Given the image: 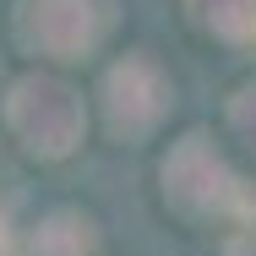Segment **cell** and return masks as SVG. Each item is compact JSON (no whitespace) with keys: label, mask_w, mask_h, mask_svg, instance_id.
<instances>
[{"label":"cell","mask_w":256,"mask_h":256,"mask_svg":"<svg viewBox=\"0 0 256 256\" xmlns=\"http://www.w3.org/2000/svg\"><path fill=\"white\" fill-rule=\"evenodd\" d=\"M6 131L16 136V148L38 164H60L82 148L88 136V104L82 93L54 76V71H28L6 88Z\"/></svg>","instance_id":"2"},{"label":"cell","mask_w":256,"mask_h":256,"mask_svg":"<svg viewBox=\"0 0 256 256\" xmlns=\"http://www.w3.org/2000/svg\"><path fill=\"white\" fill-rule=\"evenodd\" d=\"M93 218L88 212H76V207H54L44 212L33 229H28V240H22V256H93Z\"/></svg>","instance_id":"5"},{"label":"cell","mask_w":256,"mask_h":256,"mask_svg":"<svg viewBox=\"0 0 256 256\" xmlns=\"http://www.w3.org/2000/svg\"><path fill=\"white\" fill-rule=\"evenodd\" d=\"M164 202L180 212L186 224H251L256 196L251 186L229 169V158L212 148L207 131H186L169 153H164Z\"/></svg>","instance_id":"1"},{"label":"cell","mask_w":256,"mask_h":256,"mask_svg":"<svg viewBox=\"0 0 256 256\" xmlns=\"http://www.w3.org/2000/svg\"><path fill=\"white\" fill-rule=\"evenodd\" d=\"M229 131H234L240 148L256 158V76H251V82H240V88L229 93Z\"/></svg>","instance_id":"7"},{"label":"cell","mask_w":256,"mask_h":256,"mask_svg":"<svg viewBox=\"0 0 256 256\" xmlns=\"http://www.w3.org/2000/svg\"><path fill=\"white\" fill-rule=\"evenodd\" d=\"M16 38L50 60H88L104 38V0H16Z\"/></svg>","instance_id":"4"},{"label":"cell","mask_w":256,"mask_h":256,"mask_svg":"<svg viewBox=\"0 0 256 256\" xmlns=\"http://www.w3.org/2000/svg\"><path fill=\"white\" fill-rule=\"evenodd\" d=\"M104 126H109V136H120V142H148L158 126L169 120V109H174V82H169V71L158 66L153 54H126V60H114L109 71H104Z\"/></svg>","instance_id":"3"},{"label":"cell","mask_w":256,"mask_h":256,"mask_svg":"<svg viewBox=\"0 0 256 256\" xmlns=\"http://www.w3.org/2000/svg\"><path fill=\"white\" fill-rule=\"evenodd\" d=\"M0 256H16V234H11V218L0 207Z\"/></svg>","instance_id":"8"},{"label":"cell","mask_w":256,"mask_h":256,"mask_svg":"<svg viewBox=\"0 0 256 256\" xmlns=\"http://www.w3.org/2000/svg\"><path fill=\"white\" fill-rule=\"evenodd\" d=\"M186 11L224 44H256V0H186Z\"/></svg>","instance_id":"6"}]
</instances>
